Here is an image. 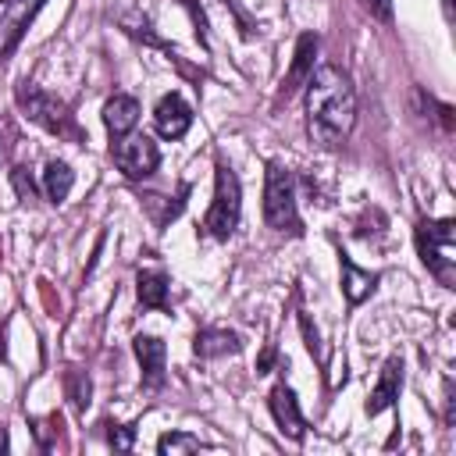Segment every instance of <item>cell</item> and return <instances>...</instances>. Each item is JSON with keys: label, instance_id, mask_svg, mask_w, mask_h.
<instances>
[{"label": "cell", "instance_id": "1", "mask_svg": "<svg viewBox=\"0 0 456 456\" xmlns=\"http://www.w3.org/2000/svg\"><path fill=\"white\" fill-rule=\"evenodd\" d=\"M356 125V93L349 78L321 64L306 82V132L317 146H342Z\"/></svg>", "mask_w": 456, "mask_h": 456}, {"label": "cell", "instance_id": "2", "mask_svg": "<svg viewBox=\"0 0 456 456\" xmlns=\"http://www.w3.org/2000/svg\"><path fill=\"white\" fill-rule=\"evenodd\" d=\"M456 224L445 217V221H420L417 224V249H420V260L424 267L442 281V285H452V271H456Z\"/></svg>", "mask_w": 456, "mask_h": 456}, {"label": "cell", "instance_id": "3", "mask_svg": "<svg viewBox=\"0 0 456 456\" xmlns=\"http://www.w3.org/2000/svg\"><path fill=\"white\" fill-rule=\"evenodd\" d=\"M264 221L274 232H299V214H296V182L281 164L267 167V185H264Z\"/></svg>", "mask_w": 456, "mask_h": 456}, {"label": "cell", "instance_id": "4", "mask_svg": "<svg viewBox=\"0 0 456 456\" xmlns=\"http://www.w3.org/2000/svg\"><path fill=\"white\" fill-rule=\"evenodd\" d=\"M239 214H242V192H239V178L228 164H217V189H214V203L203 217V228L207 235L214 239H228L239 224Z\"/></svg>", "mask_w": 456, "mask_h": 456}, {"label": "cell", "instance_id": "5", "mask_svg": "<svg viewBox=\"0 0 456 456\" xmlns=\"http://www.w3.org/2000/svg\"><path fill=\"white\" fill-rule=\"evenodd\" d=\"M18 103L46 132H53V135H78V128H75V121L68 114V103L57 100V96H50V93H43L39 86H21L18 89Z\"/></svg>", "mask_w": 456, "mask_h": 456}, {"label": "cell", "instance_id": "6", "mask_svg": "<svg viewBox=\"0 0 456 456\" xmlns=\"http://www.w3.org/2000/svg\"><path fill=\"white\" fill-rule=\"evenodd\" d=\"M114 164L125 171V178H146L157 171L160 164V153H157V142L150 135H139V132H128L114 142Z\"/></svg>", "mask_w": 456, "mask_h": 456}, {"label": "cell", "instance_id": "7", "mask_svg": "<svg viewBox=\"0 0 456 456\" xmlns=\"http://www.w3.org/2000/svg\"><path fill=\"white\" fill-rule=\"evenodd\" d=\"M46 0H7L4 4V14H0V61H7L14 53V46L21 43L28 21L39 14Z\"/></svg>", "mask_w": 456, "mask_h": 456}, {"label": "cell", "instance_id": "8", "mask_svg": "<svg viewBox=\"0 0 456 456\" xmlns=\"http://www.w3.org/2000/svg\"><path fill=\"white\" fill-rule=\"evenodd\" d=\"M153 125H157V132L164 139H182L189 132V125H192V110L178 93H167L153 110Z\"/></svg>", "mask_w": 456, "mask_h": 456}, {"label": "cell", "instance_id": "9", "mask_svg": "<svg viewBox=\"0 0 456 456\" xmlns=\"http://www.w3.org/2000/svg\"><path fill=\"white\" fill-rule=\"evenodd\" d=\"M314 57H317V36H314V32H303L299 43H296V57H292V68H289V75H285L281 96H292L299 86L310 82V75H314Z\"/></svg>", "mask_w": 456, "mask_h": 456}, {"label": "cell", "instance_id": "10", "mask_svg": "<svg viewBox=\"0 0 456 456\" xmlns=\"http://www.w3.org/2000/svg\"><path fill=\"white\" fill-rule=\"evenodd\" d=\"M399 388H403V360L399 356H388L385 367H381V378L367 399V413H381L388 410L395 399H399Z\"/></svg>", "mask_w": 456, "mask_h": 456}, {"label": "cell", "instance_id": "11", "mask_svg": "<svg viewBox=\"0 0 456 456\" xmlns=\"http://www.w3.org/2000/svg\"><path fill=\"white\" fill-rule=\"evenodd\" d=\"M271 413H274L278 428H281L289 438H303L306 420H303V413H299V406H296L292 388H285V385H274V388H271Z\"/></svg>", "mask_w": 456, "mask_h": 456}, {"label": "cell", "instance_id": "12", "mask_svg": "<svg viewBox=\"0 0 456 456\" xmlns=\"http://www.w3.org/2000/svg\"><path fill=\"white\" fill-rule=\"evenodd\" d=\"M135 121H139V103H135V96L118 93V96L107 100V107H103V125H107V132H110L114 139L128 135V132L135 128Z\"/></svg>", "mask_w": 456, "mask_h": 456}, {"label": "cell", "instance_id": "13", "mask_svg": "<svg viewBox=\"0 0 456 456\" xmlns=\"http://www.w3.org/2000/svg\"><path fill=\"white\" fill-rule=\"evenodd\" d=\"M135 356H139V363H142V381H146L150 388H160V381H164V360H167L164 342L153 338V335H139V338H135Z\"/></svg>", "mask_w": 456, "mask_h": 456}, {"label": "cell", "instance_id": "14", "mask_svg": "<svg viewBox=\"0 0 456 456\" xmlns=\"http://www.w3.org/2000/svg\"><path fill=\"white\" fill-rule=\"evenodd\" d=\"M374 285H378V274L360 271L349 256H342V292H346V299H349L353 306L363 303V299L374 292Z\"/></svg>", "mask_w": 456, "mask_h": 456}, {"label": "cell", "instance_id": "15", "mask_svg": "<svg viewBox=\"0 0 456 456\" xmlns=\"http://www.w3.org/2000/svg\"><path fill=\"white\" fill-rule=\"evenodd\" d=\"M135 292H139V303L150 306V310L167 306V274H164V271H153V267L139 271V278H135Z\"/></svg>", "mask_w": 456, "mask_h": 456}, {"label": "cell", "instance_id": "16", "mask_svg": "<svg viewBox=\"0 0 456 456\" xmlns=\"http://www.w3.org/2000/svg\"><path fill=\"white\" fill-rule=\"evenodd\" d=\"M192 349H196L200 356H224V353H235V349H239V338H235L232 331H224V328H203V331L196 335Z\"/></svg>", "mask_w": 456, "mask_h": 456}, {"label": "cell", "instance_id": "17", "mask_svg": "<svg viewBox=\"0 0 456 456\" xmlns=\"http://www.w3.org/2000/svg\"><path fill=\"white\" fill-rule=\"evenodd\" d=\"M71 182H75V175H71V167H68L64 160H50V164H46V171H43V185H46V196H50L53 203L68 200Z\"/></svg>", "mask_w": 456, "mask_h": 456}, {"label": "cell", "instance_id": "18", "mask_svg": "<svg viewBox=\"0 0 456 456\" xmlns=\"http://www.w3.org/2000/svg\"><path fill=\"white\" fill-rule=\"evenodd\" d=\"M157 449L160 452H192V449H200V438H192V435H164L160 442H157Z\"/></svg>", "mask_w": 456, "mask_h": 456}, {"label": "cell", "instance_id": "19", "mask_svg": "<svg viewBox=\"0 0 456 456\" xmlns=\"http://www.w3.org/2000/svg\"><path fill=\"white\" fill-rule=\"evenodd\" d=\"M68 395H71V403L82 410V406L89 403V381H82L78 374H68Z\"/></svg>", "mask_w": 456, "mask_h": 456}, {"label": "cell", "instance_id": "20", "mask_svg": "<svg viewBox=\"0 0 456 456\" xmlns=\"http://www.w3.org/2000/svg\"><path fill=\"white\" fill-rule=\"evenodd\" d=\"M11 182H14V189H18L21 200H32V196H36V182L28 178L25 167H14V171H11Z\"/></svg>", "mask_w": 456, "mask_h": 456}, {"label": "cell", "instance_id": "21", "mask_svg": "<svg viewBox=\"0 0 456 456\" xmlns=\"http://www.w3.org/2000/svg\"><path fill=\"white\" fill-rule=\"evenodd\" d=\"M110 445L114 449H132V428H110Z\"/></svg>", "mask_w": 456, "mask_h": 456}, {"label": "cell", "instance_id": "22", "mask_svg": "<svg viewBox=\"0 0 456 456\" xmlns=\"http://www.w3.org/2000/svg\"><path fill=\"white\" fill-rule=\"evenodd\" d=\"M363 7H367L370 14H378L381 21H388V18H392V0H363Z\"/></svg>", "mask_w": 456, "mask_h": 456}, {"label": "cell", "instance_id": "23", "mask_svg": "<svg viewBox=\"0 0 456 456\" xmlns=\"http://www.w3.org/2000/svg\"><path fill=\"white\" fill-rule=\"evenodd\" d=\"M0 356H4V331H0Z\"/></svg>", "mask_w": 456, "mask_h": 456}, {"label": "cell", "instance_id": "24", "mask_svg": "<svg viewBox=\"0 0 456 456\" xmlns=\"http://www.w3.org/2000/svg\"><path fill=\"white\" fill-rule=\"evenodd\" d=\"M445 7H452V0H445Z\"/></svg>", "mask_w": 456, "mask_h": 456}, {"label": "cell", "instance_id": "25", "mask_svg": "<svg viewBox=\"0 0 456 456\" xmlns=\"http://www.w3.org/2000/svg\"><path fill=\"white\" fill-rule=\"evenodd\" d=\"M4 4H7V0H4Z\"/></svg>", "mask_w": 456, "mask_h": 456}]
</instances>
